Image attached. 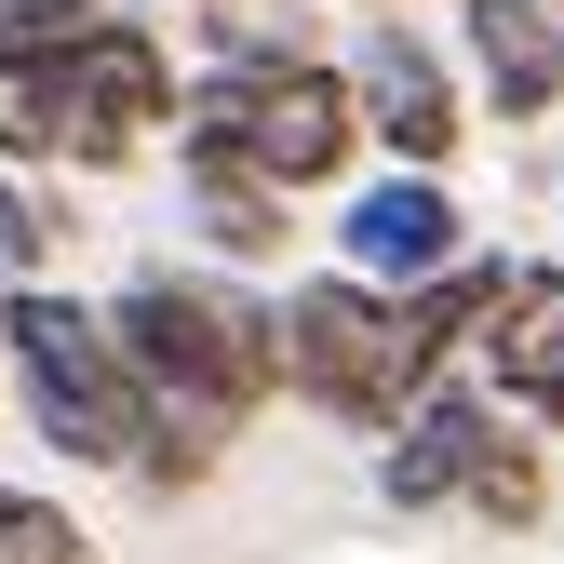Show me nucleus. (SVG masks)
Returning <instances> with one entry per match:
<instances>
[{
	"label": "nucleus",
	"mask_w": 564,
	"mask_h": 564,
	"mask_svg": "<svg viewBox=\"0 0 564 564\" xmlns=\"http://www.w3.org/2000/svg\"><path fill=\"white\" fill-rule=\"evenodd\" d=\"M498 282H511V256H457V269H431V282H403V364L416 377H470V336H484V310H498Z\"/></svg>",
	"instance_id": "nucleus-12"
},
{
	"label": "nucleus",
	"mask_w": 564,
	"mask_h": 564,
	"mask_svg": "<svg viewBox=\"0 0 564 564\" xmlns=\"http://www.w3.org/2000/svg\"><path fill=\"white\" fill-rule=\"evenodd\" d=\"M498 431H511V403L484 390V377H444V390H416V403L390 416V444H377V498H390L403 524H431V511H470V484H484V457H498Z\"/></svg>",
	"instance_id": "nucleus-8"
},
{
	"label": "nucleus",
	"mask_w": 564,
	"mask_h": 564,
	"mask_svg": "<svg viewBox=\"0 0 564 564\" xmlns=\"http://www.w3.org/2000/svg\"><path fill=\"white\" fill-rule=\"evenodd\" d=\"M349 67V108H364V149L403 175H444L470 149V67L416 28V14H364V41L336 54Z\"/></svg>",
	"instance_id": "nucleus-6"
},
{
	"label": "nucleus",
	"mask_w": 564,
	"mask_h": 564,
	"mask_svg": "<svg viewBox=\"0 0 564 564\" xmlns=\"http://www.w3.org/2000/svg\"><path fill=\"white\" fill-rule=\"evenodd\" d=\"M175 95H188V67L149 14H95L82 41H67L41 67V121H54V175H121V162H149L162 134H175Z\"/></svg>",
	"instance_id": "nucleus-5"
},
{
	"label": "nucleus",
	"mask_w": 564,
	"mask_h": 564,
	"mask_svg": "<svg viewBox=\"0 0 564 564\" xmlns=\"http://www.w3.org/2000/svg\"><path fill=\"white\" fill-rule=\"evenodd\" d=\"M349 14H416V0H349Z\"/></svg>",
	"instance_id": "nucleus-18"
},
{
	"label": "nucleus",
	"mask_w": 564,
	"mask_h": 564,
	"mask_svg": "<svg viewBox=\"0 0 564 564\" xmlns=\"http://www.w3.org/2000/svg\"><path fill=\"white\" fill-rule=\"evenodd\" d=\"M470 377L498 390L524 431H551V403H564V256H511L498 310L470 336Z\"/></svg>",
	"instance_id": "nucleus-9"
},
{
	"label": "nucleus",
	"mask_w": 564,
	"mask_h": 564,
	"mask_svg": "<svg viewBox=\"0 0 564 564\" xmlns=\"http://www.w3.org/2000/svg\"><path fill=\"white\" fill-rule=\"evenodd\" d=\"M269 310H282V403H310L349 444H390V416L416 390H444V377L403 364V310L377 282H349V269H296Z\"/></svg>",
	"instance_id": "nucleus-4"
},
{
	"label": "nucleus",
	"mask_w": 564,
	"mask_h": 564,
	"mask_svg": "<svg viewBox=\"0 0 564 564\" xmlns=\"http://www.w3.org/2000/svg\"><path fill=\"white\" fill-rule=\"evenodd\" d=\"M538 511H551V431H524V416H511V431H498V457H484V484H470V524L524 538Z\"/></svg>",
	"instance_id": "nucleus-14"
},
{
	"label": "nucleus",
	"mask_w": 564,
	"mask_h": 564,
	"mask_svg": "<svg viewBox=\"0 0 564 564\" xmlns=\"http://www.w3.org/2000/svg\"><path fill=\"white\" fill-rule=\"evenodd\" d=\"M175 162H256L282 202H323L349 188L364 149V108H349V67L296 54V67H188L175 95Z\"/></svg>",
	"instance_id": "nucleus-3"
},
{
	"label": "nucleus",
	"mask_w": 564,
	"mask_h": 564,
	"mask_svg": "<svg viewBox=\"0 0 564 564\" xmlns=\"http://www.w3.org/2000/svg\"><path fill=\"white\" fill-rule=\"evenodd\" d=\"M0 564H95V524L41 484H0Z\"/></svg>",
	"instance_id": "nucleus-16"
},
{
	"label": "nucleus",
	"mask_w": 564,
	"mask_h": 564,
	"mask_svg": "<svg viewBox=\"0 0 564 564\" xmlns=\"http://www.w3.org/2000/svg\"><path fill=\"white\" fill-rule=\"evenodd\" d=\"M470 256V202L457 175H403V162H364L336 188V216H323V269L349 282H377V296H403V282H431Z\"/></svg>",
	"instance_id": "nucleus-7"
},
{
	"label": "nucleus",
	"mask_w": 564,
	"mask_h": 564,
	"mask_svg": "<svg viewBox=\"0 0 564 564\" xmlns=\"http://www.w3.org/2000/svg\"><path fill=\"white\" fill-rule=\"evenodd\" d=\"M175 188H188V229H202V269H282L310 229H296V202H282L256 162H175Z\"/></svg>",
	"instance_id": "nucleus-11"
},
{
	"label": "nucleus",
	"mask_w": 564,
	"mask_h": 564,
	"mask_svg": "<svg viewBox=\"0 0 564 564\" xmlns=\"http://www.w3.org/2000/svg\"><path fill=\"white\" fill-rule=\"evenodd\" d=\"M95 14H121V0H0V67H54Z\"/></svg>",
	"instance_id": "nucleus-17"
},
{
	"label": "nucleus",
	"mask_w": 564,
	"mask_h": 564,
	"mask_svg": "<svg viewBox=\"0 0 564 564\" xmlns=\"http://www.w3.org/2000/svg\"><path fill=\"white\" fill-rule=\"evenodd\" d=\"M551 444H564V403H551Z\"/></svg>",
	"instance_id": "nucleus-19"
},
{
	"label": "nucleus",
	"mask_w": 564,
	"mask_h": 564,
	"mask_svg": "<svg viewBox=\"0 0 564 564\" xmlns=\"http://www.w3.org/2000/svg\"><path fill=\"white\" fill-rule=\"evenodd\" d=\"M296 54H323L310 0H202L188 14V67H296Z\"/></svg>",
	"instance_id": "nucleus-13"
},
{
	"label": "nucleus",
	"mask_w": 564,
	"mask_h": 564,
	"mask_svg": "<svg viewBox=\"0 0 564 564\" xmlns=\"http://www.w3.org/2000/svg\"><path fill=\"white\" fill-rule=\"evenodd\" d=\"M0 390L67 470H121V484L149 470V390L108 336V296L82 282H0Z\"/></svg>",
	"instance_id": "nucleus-2"
},
{
	"label": "nucleus",
	"mask_w": 564,
	"mask_h": 564,
	"mask_svg": "<svg viewBox=\"0 0 564 564\" xmlns=\"http://www.w3.org/2000/svg\"><path fill=\"white\" fill-rule=\"evenodd\" d=\"M457 67H470V108L551 121L564 108V0H457Z\"/></svg>",
	"instance_id": "nucleus-10"
},
{
	"label": "nucleus",
	"mask_w": 564,
	"mask_h": 564,
	"mask_svg": "<svg viewBox=\"0 0 564 564\" xmlns=\"http://www.w3.org/2000/svg\"><path fill=\"white\" fill-rule=\"evenodd\" d=\"M108 336L134 390H149V470H134V498H202V484L229 470V444L282 403V310L256 296L242 269H134L108 282Z\"/></svg>",
	"instance_id": "nucleus-1"
},
{
	"label": "nucleus",
	"mask_w": 564,
	"mask_h": 564,
	"mask_svg": "<svg viewBox=\"0 0 564 564\" xmlns=\"http://www.w3.org/2000/svg\"><path fill=\"white\" fill-rule=\"evenodd\" d=\"M54 242H67L54 175H14V162H0V282H54Z\"/></svg>",
	"instance_id": "nucleus-15"
}]
</instances>
